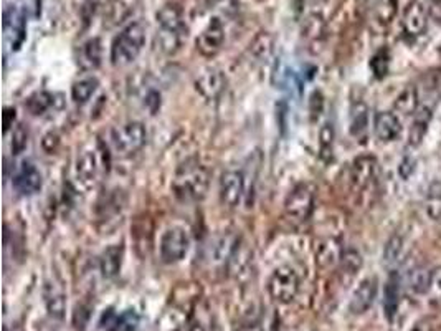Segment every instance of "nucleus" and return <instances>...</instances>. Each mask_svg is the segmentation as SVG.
Segmentation results:
<instances>
[{"label":"nucleus","mask_w":441,"mask_h":331,"mask_svg":"<svg viewBox=\"0 0 441 331\" xmlns=\"http://www.w3.org/2000/svg\"><path fill=\"white\" fill-rule=\"evenodd\" d=\"M208 184H210V172L198 161H185L177 167L174 179H172V192L182 202H197L205 197Z\"/></svg>","instance_id":"obj_1"},{"label":"nucleus","mask_w":441,"mask_h":331,"mask_svg":"<svg viewBox=\"0 0 441 331\" xmlns=\"http://www.w3.org/2000/svg\"><path fill=\"white\" fill-rule=\"evenodd\" d=\"M157 40L161 50L166 53H175L180 48L182 40L187 29H185L184 15L177 6H164L157 12Z\"/></svg>","instance_id":"obj_2"},{"label":"nucleus","mask_w":441,"mask_h":331,"mask_svg":"<svg viewBox=\"0 0 441 331\" xmlns=\"http://www.w3.org/2000/svg\"><path fill=\"white\" fill-rule=\"evenodd\" d=\"M145 43V27L140 22L127 25L115 38L111 45V62L116 66H124L133 63L143 52Z\"/></svg>","instance_id":"obj_3"},{"label":"nucleus","mask_w":441,"mask_h":331,"mask_svg":"<svg viewBox=\"0 0 441 331\" xmlns=\"http://www.w3.org/2000/svg\"><path fill=\"white\" fill-rule=\"evenodd\" d=\"M299 292L298 272L289 265L278 267L268 280V293L275 302L286 305L296 298Z\"/></svg>","instance_id":"obj_4"},{"label":"nucleus","mask_w":441,"mask_h":331,"mask_svg":"<svg viewBox=\"0 0 441 331\" xmlns=\"http://www.w3.org/2000/svg\"><path fill=\"white\" fill-rule=\"evenodd\" d=\"M113 144L121 156H133L144 148L147 141V129L139 121H131L113 131Z\"/></svg>","instance_id":"obj_5"},{"label":"nucleus","mask_w":441,"mask_h":331,"mask_svg":"<svg viewBox=\"0 0 441 331\" xmlns=\"http://www.w3.org/2000/svg\"><path fill=\"white\" fill-rule=\"evenodd\" d=\"M315 211V190L309 184H298L286 196L284 212L293 220H308Z\"/></svg>","instance_id":"obj_6"},{"label":"nucleus","mask_w":441,"mask_h":331,"mask_svg":"<svg viewBox=\"0 0 441 331\" xmlns=\"http://www.w3.org/2000/svg\"><path fill=\"white\" fill-rule=\"evenodd\" d=\"M190 239L180 227L167 229L161 239V258L164 264H177L187 255Z\"/></svg>","instance_id":"obj_7"},{"label":"nucleus","mask_w":441,"mask_h":331,"mask_svg":"<svg viewBox=\"0 0 441 331\" xmlns=\"http://www.w3.org/2000/svg\"><path fill=\"white\" fill-rule=\"evenodd\" d=\"M245 196V176L243 172L230 169L225 171L220 178V201L225 207L235 209L243 201Z\"/></svg>","instance_id":"obj_8"},{"label":"nucleus","mask_w":441,"mask_h":331,"mask_svg":"<svg viewBox=\"0 0 441 331\" xmlns=\"http://www.w3.org/2000/svg\"><path fill=\"white\" fill-rule=\"evenodd\" d=\"M225 42V27L222 24L220 19H212L210 24H208L205 29H203L202 34L198 35L197 42V50L202 53L203 57L210 58L215 57L218 52H220L222 47H224Z\"/></svg>","instance_id":"obj_9"},{"label":"nucleus","mask_w":441,"mask_h":331,"mask_svg":"<svg viewBox=\"0 0 441 331\" xmlns=\"http://www.w3.org/2000/svg\"><path fill=\"white\" fill-rule=\"evenodd\" d=\"M377 290H379V283H377V279H374V276L362 280L361 285L354 290L351 302H349V311L352 315H362V313H366L374 305Z\"/></svg>","instance_id":"obj_10"},{"label":"nucleus","mask_w":441,"mask_h":331,"mask_svg":"<svg viewBox=\"0 0 441 331\" xmlns=\"http://www.w3.org/2000/svg\"><path fill=\"white\" fill-rule=\"evenodd\" d=\"M42 174H40V171L31 162H24L15 174V178H13V188L22 196H34V194L42 189Z\"/></svg>","instance_id":"obj_11"},{"label":"nucleus","mask_w":441,"mask_h":331,"mask_svg":"<svg viewBox=\"0 0 441 331\" xmlns=\"http://www.w3.org/2000/svg\"><path fill=\"white\" fill-rule=\"evenodd\" d=\"M139 315L136 310H124L122 313H115L113 308L104 313L101 321V328L104 331H136L139 326Z\"/></svg>","instance_id":"obj_12"},{"label":"nucleus","mask_w":441,"mask_h":331,"mask_svg":"<svg viewBox=\"0 0 441 331\" xmlns=\"http://www.w3.org/2000/svg\"><path fill=\"white\" fill-rule=\"evenodd\" d=\"M226 80L222 71L218 70H207L195 80V88L208 101H213L224 93Z\"/></svg>","instance_id":"obj_13"},{"label":"nucleus","mask_w":441,"mask_h":331,"mask_svg":"<svg viewBox=\"0 0 441 331\" xmlns=\"http://www.w3.org/2000/svg\"><path fill=\"white\" fill-rule=\"evenodd\" d=\"M3 34L6 40L10 42L12 48H18L25 40V20L24 13L18 12L15 7L7 8L3 13Z\"/></svg>","instance_id":"obj_14"},{"label":"nucleus","mask_w":441,"mask_h":331,"mask_svg":"<svg viewBox=\"0 0 441 331\" xmlns=\"http://www.w3.org/2000/svg\"><path fill=\"white\" fill-rule=\"evenodd\" d=\"M252 264V248L243 239H236L233 248H231L229 260H226V269L229 274L235 279L245 275Z\"/></svg>","instance_id":"obj_15"},{"label":"nucleus","mask_w":441,"mask_h":331,"mask_svg":"<svg viewBox=\"0 0 441 331\" xmlns=\"http://www.w3.org/2000/svg\"><path fill=\"white\" fill-rule=\"evenodd\" d=\"M426 22H428V8L424 7V3H420L418 0H413L403 13L405 34L410 37H420L426 29Z\"/></svg>","instance_id":"obj_16"},{"label":"nucleus","mask_w":441,"mask_h":331,"mask_svg":"<svg viewBox=\"0 0 441 331\" xmlns=\"http://www.w3.org/2000/svg\"><path fill=\"white\" fill-rule=\"evenodd\" d=\"M131 237H133L136 253H138L140 258L147 257L152 248V220L149 219L147 216L138 217V219L134 220Z\"/></svg>","instance_id":"obj_17"},{"label":"nucleus","mask_w":441,"mask_h":331,"mask_svg":"<svg viewBox=\"0 0 441 331\" xmlns=\"http://www.w3.org/2000/svg\"><path fill=\"white\" fill-rule=\"evenodd\" d=\"M374 131L382 143H390L398 138L400 131H402V125H400L398 116L395 113L380 111L375 115Z\"/></svg>","instance_id":"obj_18"},{"label":"nucleus","mask_w":441,"mask_h":331,"mask_svg":"<svg viewBox=\"0 0 441 331\" xmlns=\"http://www.w3.org/2000/svg\"><path fill=\"white\" fill-rule=\"evenodd\" d=\"M377 174V160L372 156H361L352 162L351 179L356 188H367Z\"/></svg>","instance_id":"obj_19"},{"label":"nucleus","mask_w":441,"mask_h":331,"mask_svg":"<svg viewBox=\"0 0 441 331\" xmlns=\"http://www.w3.org/2000/svg\"><path fill=\"white\" fill-rule=\"evenodd\" d=\"M431 116H433V106H430V104H420L418 106L415 116H413L410 138H408L410 146H420L424 143L425 136L428 133Z\"/></svg>","instance_id":"obj_20"},{"label":"nucleus","mask_w":441,"mask_h":331,"mask_svg":"<svg viewBox=\"0 0 441 331\" xmlns=\"http://www.w3.org/2000/svg\"><path fill=\"white\" fill-rule=\"evenodd\" d=\"M122 255H124V248H122V246H111L103 252L101 260H99L103 276H106V279H115V276L120 274Z\"/></svg>","instance_id":"obj_21"},{"label":"nucleus","mask_w":441,"mask_h":331,"mask_svg":"<svg viewBox=\"0 0 441 331\" xmlns=\"http://www.w3.org/2000/svg\"><path fill=\"white\" fill-rule=\"evenodd\" d=\"M103 60V47L101 40L99 38H91L86 42L80 50V65L85 70H96L101 65Z\"/></svg>","instance_id":"obj_22"},{"label":"nucleus","mask_w":441,"mask_h":331,"mask_svg":"<svg viewBox=\"0 0 441 331\" xmlns=\"http://www.w3.org/2000/svg\"><path fill=\"white\" fill-rule=\"evenodd\" d=\"M76 176L81 183L94 184L98 176V160L94 151H85L76 161Z\"/></svg>","instance_id":"obj_23"},{"label":"nucleus","mask_w":441,"mask_h":331,"mask_svg":"<svg viewBox=\"0 0 441 331\" xmlns=\"http://www.w3.org/2000/svg\"><path fill=\"white\" fill-rule=\"evenodd\" d=\"M99 86L98 78L94 76H88V78H81L78 81H75L71 86V98L73 101L78 104H85L86 101H89L91 97L96 93Z\"/></svg>","instance_id":"obj_24"},{"label":"nucleus","mask_w":441,"mask_h":331,"mask_svg":"<svg viewBox=\"0 0 441 331\" xmlns=\"http://www.w3.org/2000/svg\"><path fill=\"white\" fill-rule=\"evenodd\" d=\"M400 303V280L397 275H392L389 279L387 285H385V298H384V308H385V316L389 320H392L395 313L398 310Z\"/></svg>","instance_id":"obj_25"},{"label":"nucleus","mask_w":441,"mask_h":331,"mask_svg":"<svg viewBox=\"0 0 441 331\" xmlns=\"http://www.w3.org/2000/svg\"><path fill=\"white\" fill-rule=\"evenodd\" d=\"M431 276H433V270L426 269V267H417V269L412 270L410 275H408V287H410L412 292L417 295L428 293Z\"/></svg>","instance_id":"obj_26"},{"label":"nucleus","mask_w":441,"mask_h":331,"mask_svg":"<svg viewBox=\"0 0 441 331\" xmlns=\"http://www.w3.org/2000/svg\"><path fill=\"white\" fill-rule=\"evenodd\" d=\"M45 303H47L48 313L53 318H63V315H65V297L57 285H48L45 288Z\"/></svg>","instance_id":"obj_27"},{"label":"nucleus","mask_w":441,"mask_h":331,"mask_svg":"<svg viewBox=\"0 0 441 331\" xmlns=\"http://www.w3.org/2000/svg\"><path fill=\"white\" fill-rule=\"evenodd\" d=\"M418 106H420V99H418V93L413 86L403 90L395 101V110L405 116H415Z\"/></svg>","instance_id":"obj_28"},{"label":"nucleus","mask_w":441,"mask_h":331,"mask_svg":"<svg viewBox=\"0 0 441 331\" xmlns=\"http://www.w3.org/2000/svg\"><path fill=\"white\" fill-rule=\"evenodd\" d=\"M367 126H369V110L362 101L354 103L351 110V133L359 138L366 133Z\"/></svg>","instance_id":"obj_29"},{"label":"nucleus","mask_w":441,"mask_h":331,"mask_svg":"<svg viewBox=\"0 0 441 331\" xmlns=\"http://www.w3.org/2000/svg\"><path fill=\"white\" fill-rule=\"evenodd\" d=\"M53 103V97L47 92H38L35 94H31V97L27 99L25 106L27 110H29L31 115H43L45 111L48 110L50 106H52Z\"/></svg>","instance_id":"obj_30"},{"label":"nucleus","mask_w":441,"mask_h":331,"mask_svg":"<svg viewBox=\"0 0 441 331\" xmlns=\"http://www.w3.org/2000/svg\"><path fill=\"white\" fill-rule=\"evenodd\" d=\"M402 251H403V237L402 235H392L387 240V244H385V248H384V260L389 262V264H393V262L398 260V257L402 255Z\"/></svg>","instance_id":"obj_31"},{"label":"nucleus","mask_w":441,"mask_h":331,"mask_svg":"<svg viewBox=\"0 0 441 331\" xmlns=\"http://www.w3.org/2000/svg\"><path fill=\"white\" fill-rule=\"evenodd\" d=\"M342 252L344 251H340V247L334 242V240H329V242L324 244V246L321 247L319 262L321 264H326V265L334 264L335 260H340V257H342Z\"/></svg>","instance_id":"obj_32"},{"label":"nucleus","mask_w":441,"mask_h":331,"mask_svg":"<svg viewBox=\"0 0 441 331\" xmlns=\"http://www.w3.org/2000/svg\"><path fill=\"white\" fill-rule=\"evenodd\" d=\"M340 264H342L344 270L351 272V274H356V272L362 267V257L361 253L354 248H349V251L342 252V257H340Z\"/></svg>","instance_id":"obj_33"},{"label":"nucleus","mask_w":441,"mask_h":331,"mask_svg":"<svg viewBox=\"0 0 441 331\" xmlns=\"http://www.w3.org/2000/svg\"><path fill=\"white\" fill-rule=\"evenodd\" d=\"M321 153L322 154H329L331 151H333V144H334V128L331 123H326L324 126H322L321 129Z\"/></svg>","instance_id":"obj_34"},{"label":"nucleus","mask_w":441,"mask_h":331,"mask_svg":"<svg viewBox=\"0 0 441 331\" xmlns=\"http://www.w3.org/2000/svg\"><path fill=\"white\" fill-rule=\"evenodd\" d=\"M27 143H29V133H27V129L20 125L15 131H13L12 153L13 154H20L27 148Z\"/></svg>","instance_id":"obj_35"},{"label":"nucleus","mask_w":441,"mask_h":331,"mask_svg":"<svg viewBox=\"0 0 441 331\" xmlns=\"http://www.w3.org/2000/svg\"><path fill=\"white\" fill-rule=\"evenodd\" d=\"M372 68H374V73L382 78V76L387 75L389 70V57L385 52H379L372 58Z\"/></svg>","instance_id":"obj_36"},{"label":"nucleus","mask_w":441,"mask_h":331,"mask_svg":"<svg viewBox=\"0 0 441 331\" xmlns=\"http://www.w3.org/2000/svg\"><path fill=\"white\" fill-rule=\"evenodd\" d=\"M428 293L431 298L436 302H441V269L433 270V276H431V285Z\"/></svg>","instance_id":"obj_37"},{"label":"nucleus","mask_w":441,"mask_h":331,"mask_svg":"<svg viewBox=\"0 0 441 331\" xmlns=\"http://www.w3.org/2000/svg\"><path fill=\"white\" fill-rule=\"evenodd\" d=\"M398 172L403 179L410 178L413 172H415V160H413V157H408V156L403 157L402 162H400V166H398Z\"/></svg>","instance_id":"obj_38"},{"label":"nucleus","mask_w":441,"mask_h":331,"mask_svg":"<svg viewBox=\"0 0 441 331\" xmlns=\"http://www.w3.org/2000/svg\"><path fill=\"white\" fill-rule=\"evenodd\" d=\"M428 8L430 15L436 20H441V0H430V7Z\"/></svg>","instance_id":"obj_39"},{"label":"nucleus","mask_w":441,"mask_h":331,"mask_svg":"<svg viewBox=\"0 0 441 331\" xmlns=\"http://www.w3.org/2000/svg\"><path fill=\"white\" fill-rule=\"evenodd\" d=\"M10 116H15V110L6 108V113H3V125H6V129L10 128Z\"/></svg>","instance_id":"obj_40"},{"label":"nucleus","mask_w":441,"mask_h":331,"mask_svg":"<svg viewBox=\"0 0 441 331\" xmlns=\"http://www.w3.org/2000/svg\"><path fill=\"white\" fill-rule=\"evenodd\" d=\"M3 331H8V330H7V328H3Z\"/></svg>","instance_id":"obj_41"}]
</instances>
